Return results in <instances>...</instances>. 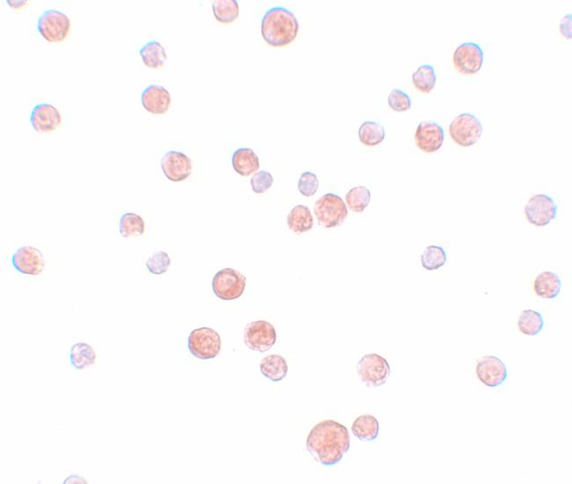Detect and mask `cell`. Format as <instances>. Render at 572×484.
<instances>
[{"mask_svg":"<svg viewBox=\"0 0 572 484\" xmlns=\"http://www.w3.org/2000/svg\"><path fill=\"white\" fill-rule=\"evenodd\" d=\"M162 169L167 179L181 182L188 179L192 172V162L188 156L180 152H168L162 159Z\"/></svg>","mask_w":572,"mask_h":484,"instance_id":"obj_14","label":"cell"},{"mask_svg":"<svg viewBox=\"0 0 572 484\" xmlns=\"http://www.w3.org/2000/svg\"><path fill=\"white\" fill-rule=\"evenodd\" d=\"M140 55L144 65L150 69L162 68L167 60L165 48L157 41L145 43L141 48Z\"/></svg>","mask_w":572,"mask_h":484,"instance_id":"obj_23","label":"cell"},{"mask_svg":"<svg viewBox=\"0 0 572 484\" xmlns=\"http://www.w3.org/2000/svg\"><path fill=\"white\" fill-rule=\"evenodd\" d=\"M273 182H274V179H273L270 172L267 171L256 172V174L253 176L251 180H250L254 193L258 194L267 192L272 186Z\"/></svg>","mask_w":572,"mask_h":484,"instance_id":"obj_35","label":"cell"},{"mask_svg":"<svg viewBox=\"0 0 572 484\" xmlns=\"http://www.w3.org/2000/svg\"><path fill=\"white\" fill-rule=\"evenodd\" d=\"M386 137L384 127L375 122H365L358 130V137L363 144L373 147L379 145Z\"/></svg>","mask_w":572,"mask_h":484,"instance_id":"obj_28","label":"cell"},{"mask_svg":"<svg viewBox=\"0 0 572 484\" xmlns=\"http://www.w3.org/2000/svg\"><path fill=\"white\" fill-rule=\"evenodd\" d=\"M61 115L58 110L51 104L43 103L36 105L33 108L31 115V122L33 129L38 133L52 132L61 125Z\"/></svg>","mask_w":572,"mask_h":484,"instance_id":"obj_16","label":"cell"},{"mask_svg":"<svg viewBox=\"0 0 572 484\" xmlns=\"http://www.w3.org/2000/svg\"><path fill=\"white\" fill-rule=\"evenodd\" d=\"M12 263L19 273L33 276L41 275L46 266L42 251L32 246L19 248L13 255Z\"/></svg>","mask_w":572,"mask_h":484,"instance_id":"obj_12","label":"cell"},{"mask_svg":"<svg viewBox=\"0 0 572 484\" xmlns=\"http://www.w3.org/2000/svg\"><path fill=\"white\" fill-rule=\"evenodd\" d=\"M319 189V179L311 172H305L298 179V189L305 197L313 196Z\"/></svg>","mask_w":572,"mask_h":484,"instance_id":"obj_33","label":"cell"},{"mask_svg":"<svg viewBox=\"0 0 572 484\" xmlns=\"http://www.w3.org/2000/svg\"><path fill=\"white\" fill-rule=\"evenodd\" d=\"M560 32L567 39H571L572 37V15L566 14L560 22Z\"/></svg>","mask_w":572,"mask_h":484,"instance_id":"obj_36","label":"cell"},{"mask_svg":"<svg viewBox=\"0 0 572 484\" xmlns=\"http://www.w3.org/2000/svg\"><path fill=\"white\" fill-rule=\"evenodd\" d=\"M222 337L210 327L194 330L188 337V348L194 357L199 359H214L222 350Z\"/></svg>","mask_w":572,"mask_h":484,"instance_id":"obj_4","label":"cell"},{"mask_svg":"<svg viewBox=\"0 0 572 484\" xmlns=\"http://www.w3.org/2000/svg\"><path fill=\"white\" fill-rule=\"evenodd\" d=\"M478 379L488 387H499L506 381V366L496 356L488 355L482 357L477 366Z\"/></svg>","mask_w":572,"mask_h":484,"instance_id":"obj_13","label":"cell"},{"mask_svg":"<svg viewBox=\"0 0 572 484\" xmlns=\"http://www.w3.org/2000/svg\"><path fill=\"white\" fill-rule=\"evenodd\" d=\"M287 224L291 231L298 235L311 231L313 227L312 213L306 206L298 205L288 215Z\"/></svg>","mask_w":572,"mask_h":484,"instance_id":"obj_20","label":"cell"},{"mask_svg":"<svg viewBox=\"0 0 572 484\" xmlns=\"http://www.w3.org/2000/svg\"><path fill=\"white\" fill-rule=\"evenodd\" d=\"M232 164L238 174L242 177H249L259 170V157L252 149L240 148L232 156Z\"/></svg>","mask_w":572,"mask_h":484,"instance_id":"obj_18","label":"cell"},{"mask_svg":"<svg viewBox=\"0 0 572 484\" xmlns=\"http://www.w3.org/2000/svg\"><path fill=\"white\" fill-rule=\"evenodd\" d=\"M482 131L480 120L469 112L456 116L449 127L452 141L462 147L476 144L480 140Z\"/></svg>","mask_w":572,"mask_h":484,"instance_id":"obj_7","label":"cell"},{"mask_svg":"<svg viewBox=\"0 0 572 484\" xmlns=\"http://www.w3.org/2000/svg\"><path fill=\"white\" fill-rule=\"evenodd\" d=\"M558 206L554 199L545 194L534 195L526 205L525 214L531 224L537 227L547 226L557 216Z\"/></svg>","mask_w":572,"mask_h":484,"instance_id":"obj_9","label":"cell"},{"mask_svg":"<svg viewBox=\"0 0 572 484\" xmlns=\"http://www.w3.org/2000/svg\"><path fill=\"white\" fill-rule=\"evenodd\" d=\"M534 290L541 298L556 299L562 290V280L556 273L545 271L536 277Z\"/></svg>","mask_w":572,"mask_h":484,"instance_id":"obj_19","label":"cell"},{"mask_svg":"<svg viewBox=\"0 0 572 484\" xmlns=\"http://www.w3.org/2000/svg\"><path fill=\"white\" fill-rule=\"evenodd\" d=\"M298 29V19L286 7H273L265 13L261 20V36L271 47H285L291 44L296 39Z\"/></svg>","mask_w":572,"mask_h":484,"instance_id":"obj_2","label":"cell"},{"mask_svg":"<svg viewBox=\"0 0 572 484\" xmlns=\"http://www.w3.org/2000/svg\"><path fill=\"white\" fill-rule=\"evenodd\" d=\"M70 360L74 369L83 370L95 363L96 354L88 344L77 343L71 348Z\"/></svg>","mask_w":572,"mask_h":484,"instance_id":"obj_24","label":"cell"},{"mask_svg":"<svg viewBox=\"0 0 572 484\" xmlns=\"http://www.w3.org/2000/svg\"><path fill=\"white\" fill-rule=\"evenodd\" d=\"M261 373L264 377L274 382H281L286 377L288 365L286 360L280 355H269L261 360Z\"/></svg>","mask_w":572,"mask_h":484,"instance_id":"obj_22","label":"cell"},{"mask_svg":"<svg viewBox=\"0 0 572 484\" xmlns=\"http://www.w3.org/2000/svg\"><path fill=\"white\" fill-rule=\"evenodd\" d=\"M119 232L123 238H137L144 234L145 221L135 213H125L119 220Z\"/></svg>","mask_w":572,"mask_h":484,"instance_id":"obj_25","label":"cell"},{"mask_svg":"<svg viewBox=\"0 0 572 484\" xmlns=\"http://www.w3.org/2000/svg\"><path fill=\"white\" fill-rule=\"evenodd\" d=\"M444 140V129L436 122H421L415 134V142L417 147L425 153L439 151L442 147Z\"/></svg>","mask_w":572,"mask_h":484,"instance_id":"obj_15","label":"cell"},{"mask_svg":"<svg viewBox=\"0 0 572 484\" xmlns=\"http://www.w3.org/2000/svg\"><path fill=\"white\" fill-rule=\"evenodd\" d=\"M246 283V277L237 270L225 268L213 277L212 290L222 301H232L241 298L245 291Z\"/></svg>","mask_w":572,"mask_h":484,"instance_id":"obj_6","label":"cell"},{"mask_svg":"<svg viewBox=\"0 0 572 484\" xmlns=\"http://www.w3.org/2000/svg\"><path fill=\"white\" fill-rule=\"evenodd\" d=\"M412 82L418 91L430 93L435 89L437 76L433 66L424 65L420 67L412 75Z\"/></svg>","mask_w":572,"mask_h":484,"instance_id":"obj_29","label":"cell"},{"mask_svg":"<svg viewBox=\"0 0 572 484\" xmlns=\"http://www.w3.org/2000/svg\"><path fill=\"white\" fill-rule=\"evenodd\" d=\"M6 3H7V5H9L10 7H12V9H21V6H24L27 5L28 2L27 1H14V0H12V1H11V0H7Z\"/></svg>","mask_w":572,"mask_h":484,"instance_id":"obj_37","label":"cell"},{"mask_svg":"<svg viewBox=\"0 0 572 484\" xmlns=\"http://www.w3.org/2000/svg\"><path fill=\"white\" fill-rule=\"evenodd\" d=\"M350 446L349 431L334 420H324L317 424L306 438L308 451L318 463L327 467L338 464L349 451Z\"/></svg>","mask_w":572,"mask_h":484,"instance_id":"obj_1","label":"cell"},{"mask_svg":"<svg viewBox=\"0 0 572 484\" xmlns=\"http://www.w3.org/2000/svg\"><path fill=\"white\" fill-rule=\"evenodd\" d=\"M388 106L395 112H405L411 108V99L405 91L394 89L388 96Z\"/></svg>","mask_w":572,"mask_h":484,"instance_id":"obj_34","label":"cell"},{"mask_svg":"<svg viewBox=\"0 0 572 484\" xmlns=\"http://www.w3.org/2000/svg\"><path fill=\"white\" fill-rule=\"evenodd\" d=\"M212 10L216 20L222 24L233 23L240 14L236 0H216L212 3Z\"/></svg>","mask_w":572,"mask_h":484,"instance_id":"obj_26","label":"cell"},{"mask_svg":"<svg viewBox=\"0 0 572 484\" xmlns=\"http://www.w3.org/2000/svg\"><path fill=\"white\" fill-rule=\"evenodd\" d=\"M313 211L318 223L326 228L340 226L348 216L345 202L338 195L331 193L316 201Z\"/></svg>","mask_w":572,"mask_h":484,"instance_id":"obj_3","label":"cell"},{"mask_svg":"<svg viewBox=\"0 0 572 484\" xmlns=\"http://www.w3.org/2000/svg\"><path fill=\"white\" fill-rule=\"evenodd\" d=\"M351 431L358 440L371 442L379 436L380 424L375 416L363 415L355 420Z\"/></svg>","mask_w":572,"mask_h":484,"instance_id":"obj_21","label":"cell"},{"mask_svg":"<svg viewBox=\"0 0 572 484\" xmlns=\"http://www.w3.org/2000/svg\"><path fill=\"white\" fill-rule=\"evenodd\" d=\"M519 331L527 336H536L544 326V317L538 311L533 310H523L518 321Z\"/></svg>","mask_w":572,"mask_h":484,"instance_id":"obj_27","label":"cell"},{"mask_svg":"<svg viewBox=\"0 0 572 484\" xmlns=\"http://www.w3.org/2000/svg\"><path fill=\"white\" fill-rule=\"evenodd\" d=\"M372 194L365 186H356L346 194L348 208L353 212L361 213L368 208Z\"/></svg>","mask_w":572,"mask_h":484,"instance_id":"obj_31","label":"cell"},{"mask_svg":"<svg viewBox=\"0 0 572 484\" xmlns=\"http://www.w3.org/2000/svg\"><path fill=\"white\" fill-rule=\"evenodd\" d=\"M447 261L446 251L441 246H430L424 251L421 256L422 268L428 271L443 268Z\"/></svg>","mask_w":572,"mask_h":484,"instance_id":"obj_30","label":"cell"},{"mask_svg":"<svg viewBox=\"0 0 572 484\" xmlns=\"http://www.w3.org/2000/svg\"><path fill=\"white\" fill-rule=\"evenodd\" d=\"M141 102L151 114L164 115L171 106L170 93L162 85H151L142 93Z\"/></svg>","mask_w":572,"mask_h":484,"instance_id":"obj_17","label":"cell"},{"mask_svg":"<svg viewBox=\"0 0 572 484\" xmlns=\"http://www.w3.org/2000/svg\"><path fill=\"white\" fill-rule=\"evenodd\" d=\"M357 371L360 380L368 387L383 386L390 377L391 369L388 360L377 354H366L358 362Z\"/></svg>","mask_w":572,"mask_h":484,"instance_id":"obj_5","label":"cell"},{"mask_svg":"<svg viewBox=\"0 0 572 484\" xmlns=\"http://www.w3.org/2000/svg\"><path fill=\"white\" fill-rule=\"evenodd\" d=\"M456 70L463 75H474L482 69L484 61V51L477 43H464L454 53Z\"/></svg>","mask_w":572,"mask_h":484,"instance_id":"obj_11","label":"cell"},{"mask_svg":"<svg viewBox=\"0 0 572 484\" xmlns=\"http://www.w3.org/2000/svg\"><path fill=\"white\" fill-rule=\"evenodd\" d=\"M37 29L48 43L63 42L68 36L71 21L68 16L57 10H47L40 15Z\"/></svg>","mask_w":572,"mask_h":484,"instance_id":"obj_8","label":"cell"},{"mask_svg":"<svg viewBox=\"0 0 572 484\" xmlns=\"http://www.w3.org/2000/svg\"><path fill=\"white\" fill-rule=\"evenodd\" d=\"M244 341L250 350L267 352L276 342L274 326L264 320L250 322L245 329Z\"/></svg>","mask_w":572,"mask_h":484,"instance_id":"obj_10","label":"cell"},{"mask_svg":"<svg viewBox=\"0 0 572 484\" xmlns=\"http://www.w3.org/2000/svg\"><path fill=\"white\" fill-rule=\"evenodd\" d=\"M171 265V260L165 251H158L152 254L147 261V268L149 272L155 275H162L167 272Z\"/></svg>","mask_w":572,"mask_h":484,"instance_id":"obj_32","label":"cell"}]
</instances>
